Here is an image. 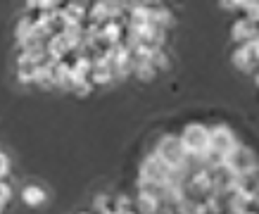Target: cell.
I'll return each instance as SVG.
<instances>
[{"mask_svg": "<svg viewBox=\"0 0 259 214\" xmlns=\"http://www.w3.org/2000/svg\"><path fill=\"white\" fill-rule=\"evenodd\" d=\"M88 81L93 83V88H102V86H110L114 79V69L112 67H93V71L88 74Z\"/></svg>", "mask_w": 259, "mask_h": 214, "instance_id": "obj_8", "label": "cell"}, {"mask_svg": "<svg viewBox=\"0 0 259 214\" xmlns=\"http://www.w3.org/2000/svg\"><path fill=\"white\" fill-rule=\"evenodd\" d=\"M183 148L188 152V157L195 164H204L207 155H209V126L202 121H188L186 126L181 129L179 134Z\"/></svg>", "mask_w": 259, "mask_h": 214, "instance_id": "obj_2", "label": "cell"}, {"mask_svg": "<svg viewBox=\"0 0 259 214\" xmlns=\"http://www.w3.org/2000/svg\"><path fill=\"white\" fill-rule=\"evenodd\" d=\"M22 200L29 207H38L46 202V190L40 188V186H36V183H29V186L22 188Z\"/></svg>", "mask_w": 259, "mask_h": 214, "instance_id": "obj_9", "label": "cell"}, {"mask_svg": "<svg viewBox=\"0 0 259 214\" xmlns=\"http://www.w3.org/2000/svg\"><path fill=\"white\" fill-rule=\"evenodd\" d=\"M157 71L159 69L155 67L152 60H134V71H131V76H136L138 81H152Z\"/></svg>", "mask_w": 259, "mask_h": 214, "instance_id": "obj_7", "label": "cell"}, {"mask_svg": "<svg viewBox=\"0 0 259 214\" xmlns=\"http://www.w3.org/2000/svg\"><path fill=\"white\" fill-rule=\"evenodd\" d=\"M231 62L236 64V69L245 71V74H254L259 67V55L254 46H252V40L243 43V46H236L233 48V55H231Z\"/></svg>", "mask_w": 259, "mask_h": 214, "instance_id": "obj_3", "label": "cell"}, {"mask_svg": "<svg viewBox=\"0 0 259 214\" xmlns=\"http://www.w3.org/2000/svg\"><path fill=\"white\" fill-rule=\"evenodd\" d=\"M245 5V0H221V8L228 12H240V8Z\"/></svg>", "mask_w": 259, "mask_h": 214, "instance_id": "obj_13", "label": "cell"}, {"mask_svg": "<svg viewBox=\"0 0 259 214\" xmlns=\"http://www.w3.org/2000/svg\"><path fill=\"white\" fill-rule=\"evenodd\" d=\"M150 22L155 24L157 29L166 31V29L174 24V15L169 12L166 5H155V8H150Z\"/></svg>", "mask_w": 259, "mask_h": 214, "instance_id": "obj_6", "label": "cell"}, {"mask_svg": "<svg viewBox=\"0 0 259 214\" xmlns=\"http://www.w3.org/2000/svg\"><path fill=\"white\" fill-rule=\"evenodd\" d=\"M10 174V157L0 150V179H8Z\"/></svg>", "mask_w": 259, "mask_h": 214, "instance_id": "obj_14", "label": "cell"}, {"mask_svg": "<svg viewBox=\"0 0 259 214\" xmlns=\"http://www.w3.org/2000/svg\"><path fill=\"white\" fill-rule=\"evenodd\" d=\"M243 17H247L250 22L259 24V0H245V5L240 8Z\"/></svg>", "mask_w": 259, "mask_h": 214, "instance_id": "obj_10", "label": "cell"}, {"mask_svg": "<svg viewBox=\"0 0 259 214\" xmlns=\"http://www.w3.org/2000/svg\"><path fill=\"white\" fill-rule=\"evenodd\" d=\"M252 76H254V83H257V86H259V67H257V71H254Z\"/></svg>", "mask_w": 259, "mask_h": 214, "instance_id": "obj_15", "label": "cell"}, {"mask_svg": "<svg viewBox=\"0 0 259 214\" xmlns=\"http://www.w3.org/2000/svg\"><path fill=\"white\" fill-rule=\"evenodd\" d=\"M12 195H15V190H12V186L8 183V179H0V205L8 207V202L12 200Z\"/></svg>", "mask_w": 259, "mask_h": 214, "instance_id": "obj_12", "label": "cell"}, {"mask_svg": "<svg viewBox=\"0 0 259 214\" xmlns=\"http://www.w3.org/2000/svg\"><path fill=\"white\" fill-rule=\"evenodd\" d=\"M259 36V24L250 22L247 17H240V19H236L233 22V26H231V40L236 43V46H243V43H247V40L257 38Z\"/></svg>", "mask_w": 259, "mask_h": 214, "instance_id": "obj_4", "label": "cell"}, {"mask_svg": "<svg viewBox=\"0 0 259 214\" xmlns=\"http://www.w3.org/2000/svg\"><path fill=\"white\" fill-rule=\"evenodd\" d=\"M124 36H126V22L110 19V22L102 24V43H105V46H117V43H124Z\"/></svg>", "mask_w": 259, "mask_h": 214, "instance_id": "obj_5", "label": "cell"}, {"mask_svg": "<svg viewBox=\"0 0 259 214\" xmlns=\"http://www.w3.org/2000/svg\"><path fill=\"white\" fill-rule=\"evenodd\" d=\"M240 138L228 124H214L209 126V155H207V162L204 166L209 169L214 164H221L224 159H228L233 152L240 148Z\"/></svg>", "mask_w": 259, "mask_h": 214, "instance_id": "obj_1", "label": "cell"}, {"mask_svg": "<svg viewBox=\"0 0 259 214\" xmlns=\"http://www.w3.org/2000/svg\"><path fill=\"white\" fill-rule=\"evenodd\" d=\"M64 0H36V8L33 12H53V10L62 8Z\"/></svg>", "mask_w": 259, "mask_h": 214, "instance_id": "obj_11", "label": "cell"}]
</instances>
